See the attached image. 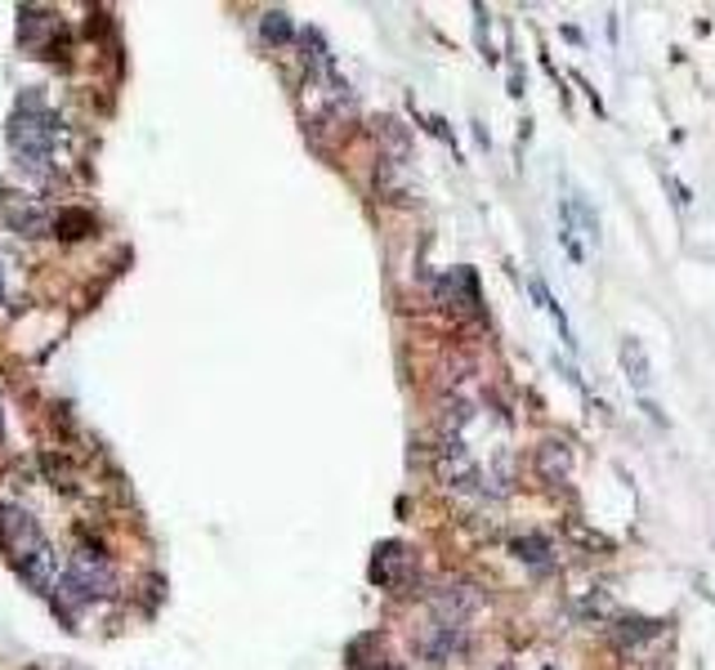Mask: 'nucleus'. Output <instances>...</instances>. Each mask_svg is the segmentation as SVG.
Masks as SVG:
<instances>
[{
  "mask_svg": "<svg viewBox=\"0 0 715 670\" xmlns=\"http://www.w3.org/2000/svg\"><path fill=\"white\" fill-rule=\"evenodd\" d=\"M0 545L32 590L50 594L59 585V554L23 505H0Z\"/></svg>",
  "mask_w": 715,
  "mask_h": 670,
  "instance_id": "nucleus-1",
  "label": "nucleus"
},
{
  "mask_svg": "<svg viewBox=\"0 0 715 670\" xmlns=\"http://www.w3.org/2000/svg\"><path fill=\"white\" fill-rule=\"evenodd\" d=\"M55 144H59V121H55L50 112L23 108V112L14 117V126H10V148H14L19 166L46 175L50 161H55Z\"/></svg>",
  "mask_w": 715,
  "mask_h": 670,
  "instance_id": "nucleus-2",
  "label": "nucleus"
},
{
  "mask_svg": "<svg viewBox=\"0 0 715 670\" xmlns=\"http://www.w3.org/2000/svg\"><path fill=\"white\" fill-rule=\"evenodd\" d=\"M63 585H68L77 599H104V594H112L117 572H112V563H108V554H104L99 545H77L72 559H68Z\"/></svg>",
  "mask_w": 715,
  "mask_h": 670,
  "instance_id": "nucleus-3",
  "label": "nucleus"
},
{
  "mask_svg": "<svg viewBox=\"0 0 715 670\" xmlns=\"http://www.w3.org/2000/svg\"><path fill=\"white\" fill-rule=\"evenodd\" d=\"M430 603H434V617H439V621L466 625V621L483 608V594H479V585H470V581H448V585L434 590Z\"/></svg>",
  "mask_w": 715,
  "mask_h": 670,
  "instance_id": "nucleus-4",
  "label": "nucleus"
},
{
  "mask_svg": "<svg viewBox=\"0 0 715 670\" xmlns=\"http://www.w3.org/2000/svg\"><path fill=\"white\" fill-rule=\"evenodd\" d=\"M434 461H439V474L448 479V487H457V492H474L479 470H474V461H470V452H466L461 434H448V439L439 443Z\"/></svg>",
  "mask_w": 715,
  "mask_h": 670,
  "instance_id": "nucleus-5",
  "label": "nucleus"
},
{
  "mask_svg": "<svg viewBox=\"0 0 715 670\" xmlns=\"http://www.w3.org/2000/svg\"><path fill=\"white\" fill-rule=\"evenodd\" d=\"M466 648V625H452V621H439L434 617V625L425 630V639H421V652L430 657V661H448V657H457Z\"/></svg>",
  "mask_w": 715,
  "mask_h": 670,
  "instance_id": "nucleus-6",
  "label": "nucleus"
},
{
  "mask_svg": "<svg viewBox=\"0 0 715 670\" xmlns=\"http://www.w3.org/2000/svg\"><path fill=\"white\" fill-rule=\"evenodd\" d=\"M0 215H6V224L10 228H19V233H28V237H46L50 228H55V219L46 215V210H37L32 201H14V197H6V201H0Z\"/></svg>",
  "mask_w": 715,
  "mask_h": 670,
  "instance_id": "nucleus-7",
  "label": "nucleus"
},
{
  "mask_svg": "<svg viewBox=\"0 0 715 670\" xmlns=\"http://www.w3.org/2000/svg\"><path fill=\"white\" fill-rule=\"evenodd\" d=\"M537 470H541V479L546 483H564L568 474H572V447L568 443H541L537 447Z\"/></svg>",
  "mask_w": 715,
  "mask_h": 670,
  "instance_id": "nucleus-8",
  "label": "nucleus"
},
{
  "mask_svg": "<svg viewBox=\"0 0 715 670\" xmlns=\"http://www.w3.org/2000/svg\"><path fill=\"white\" fill-rule=\"evenodd\" d=\"M621 372H626V381L635 385V390H648V354H644V345L635 341V335H621Z\"/></svg>",
  "mask_w": 715,
  "mask_h": 670,
  "instance_id": "nucleus-9",
  "label": "nucleus"
},
{
  "mask_svg": "<svg viewBox=\"0 0 715 670\" xmlns=\"http://www.w3.org/2000/svg\"><path fill=\"white\" fill-rule=\"evenodd\" d=\"M408 572V550L403 545H385L376 554V581H399Z\"/></svg>",
  "mask_w": 715,
  "mask_h": 670,
  "instance_id": "nucleus-10",
  "label": "nucleus"
},
{
  "mask_svg": "<svg viewBox=\"0 0 715 670\" xmlns=\"http://www.w3.org/2000/svg\"><path fill=\"white\" fill-rule=\"evenodd\" d=\"M653 634H657V621H648V617H626V621L613 625L617 643H639V639H653Z\"/></svg>",
  "mask_w": 715,
  "mask_h": 670,
  "instance_id": "nucleus-11",
  "label": "nucleus"
},
{
  "mask_svg": "<svg viewBox=\"0 0 715 670\" xmlns=\"http://www.w3.org/2000/svg\"><path fill=\"white\" fill-rule=\"evenodd\" d=\"M532 295H537V304H541V308H546V313H550V317L559 322V335H564V345H572V331H568V317H564V308H559V304L550 299V290H546V282H541V277H532Z\"/></svg>",
  "mask_w": 715,
  "mask_h": 670,
  "instance_id": "nucleus-12",
  "label": "nucleus"
},
{
  "mask_svg": "<svg viewBox=\"0 0 715 670\" xmlns=\"http://www.w3.org/2000/svg\"><path fill=\"white\" fill-rule=\"evenodd\" d=\"M515 550H519V559H528V563H537V568H550V563H555V559H550V545H546L541 536L515 541Z\"/></svg>",
  "mask_w": 715,
  "mask_h": 670,
  "instance_id": "nucleus-13",
  "label": "nucleus"
},
{
  "mask_svg": "<svg viewBox=\"0 0 715 670\" xmlns=\"http://www.w3.org/2000/svg\"><path fill=\"white\" fill-rule=\"evenodd\" d=\"M259 32H264V41H291V19L282 14V10H273V14H264V23H259Z\"/></svg>",
  "mask_w": 715,
  "mask_h": 670,
  "instance_id": "nucleus-14",
  "label": "nucleus"
},
{
  "mask_svg": "<svg viewBox=\"0 0 715 670\" xmlns=\"http://www.w3.org/2000/svg\"><path fill=\"white\" fill-rule=\"evenodd\" d=\"M0 295H6V273H0Z\"/></svg>",
  "mask_w": 715,
  "mask_h": 670,
  "instance_id": "nucleus-15",
  "label": "nucleus"
}]
</instances>
